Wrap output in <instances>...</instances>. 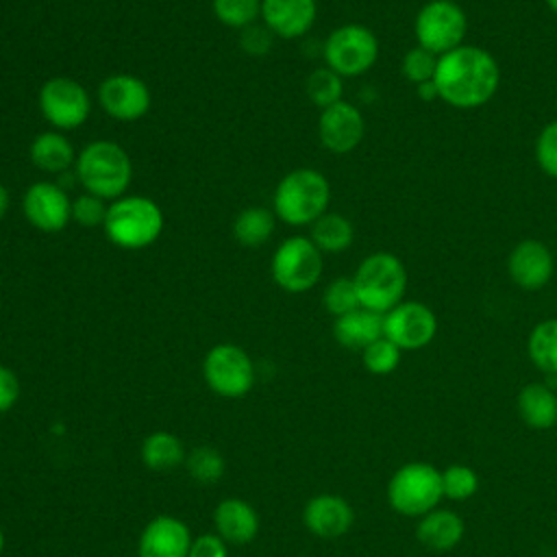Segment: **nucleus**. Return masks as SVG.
I'll return each mask as SVG.
<instances>
[{
	"instance_id": "nucleus-30",
	"label": "nucleus",
	"mask_w": 557,
	"mask_h": 557,
	"mask_svg": "<svg viewBox=\"0 0 557 557\" xmlns=\"http://www.w3.org/2000/svg\"><path fill=\"white\" fill-rule=\"evenodd\" d=\"M481 479L468 463H450L442 470V492L446 500H468L479 492Z\"/></svg>"
},
{
	"instance_id": "nucleus-39",
	"label": "nucleus",
	"mask_w": 557,
	"mask_h": 557,
	"mask_svg": "<svg viewBox=\"0 0 557 557\" xmlns=\"http://www.w3.org/2000/svg\"><path fill=\"white\" fill-rule=\"evenodd\" d=\"M187 557H228V548L218 533H202L191 540Z\"/></svg>"
},
{
	"instance_id": "nucleus-25",
	"label": "nucleus",
	"mask_w": 557,
	"mask_h": 557,
	"mask_svg": "<svg viewBox=\"0 0 557 557\" xmlns=\"http://www.w3.org/2000/svg\"><path fill=\"white\" fill-rule=\"evenodd\" d=\"M309 239L322 255H339L355 242L352 222L337 211H326L309 226Z\"/></svg>"
},
{
	"instance_id": "nucleus-36",
	"label": "nucleus",
	"mask_w": 557,
	"mask_h": 557,
	"mask_svg": "<svg viewBox=\"0 0 557 557\" xmlns=\"http://www.w3.org/2000/svg\"><path fill=\"white\" fill-rule=\"evenodd\" d=\"M533 154H535L537 168L546 176L557 178V120L542 126V131L535 137Z\"/></svg>"
},
{
	"instance_id": "nucleus-3",
	"label": "nucleus",
	"mask_w": 557,
	"mask_h": 557,
	"mask_svg": "<svg viewBox=\"0 0 557 557\" xmlns=\"http://www.w3.org/2000/svg\"><path fill=\"white\" fill-rule=\"evenodd\" d=\"M165 228L163 209L148 196L124 194L109 202L102 224L104 237L122 250L152 246Z\"/></svg>"
},
{
	"instance_id": "nucleus-34",
	"label": "nucleus",
	"mask_w": 557,
	"mask_h": 557,
	"mask_svg": "<svg viewBox=\"0 0 557 557\" xmlns=\"http://www.w3.org/2000/svg\"><path fill=\"white\" fill-rule=\"evenodd\" d=\"M185 466L191 479L198 483H213L224 474V457L211 446H198L185 457Z\"/></svg>"
},
{
	"instance_id": "nucleus-26",
	"label": "nucleus",
	"mask_w": 557,
	"mask_h": 557,
	"mask_svg": "<svg viewBox=\"0 0 557 557\" xmlns=\"http://www.w3.org/2000/svg\"><path fill=\"white\" fill-rule=\"evenodd\" d=\"M141 463L154 472H170L185 461L183 442L168 431H154L141 442Z\"/></svg>"
},
{
	"instance_id": "nucleus-40",
	"label": "nucleus",
	"mask_w": 557,
	"mask_h": 557,
	"mask_svg": "<svg viewBox=\"0 0 557 557\" xmlns=\"http://www.w3.org/2000/svg\"><path fill=\"white\" fill-rule=\"evenodd\" d=\"M20 398V379L9 366H0V413L15 407Z\"/></svg>"
},
{
	"instance_id": "nucleus-24",
	"label": "nucleus",
	"mask_w": 557,
	"mask_h": 557,
	"mask_svg": "<svg viewBox=\"0 0 557 557\" xmlns=\"http://www.w3.org/2000/svg\"><path fill=\"white\" fill-rule=\"evenodd\" d=\"M30 163L46 174H63L76 163L74 144L61 131H44L35 135L28 148Z\"/></svg>"
},
{
	"instance_id": "nucleus-10",
	"label": "nucleus",
	"mask_w": 557,
	"mask_h": 557,
	"mask_svg": "<svg viewBox=\"0 0 557 557\" xmlns=\"http://www.w3.org/2000/svg\"><path fill=\"white\" fill-rule=\"evenodd\" d=\"M37 107L52 131H74L89 120L91 96L78 81L70 76H52L39 87Z\"/></svg>"
},
{
	"instance_id": "nucleus-15",
	"label": "nucleus",
	"mask_w": 557,
	"mask_h": 557,
	"mask_svg": "<svg viewBox=\"0 0 557 557\" xmlns=\"http://www.w3.org/2000/svg\"><path fill=\"white\" fill-rule=\"evenodd\" d=\"M366 137V117L348 100H339L320 111L318 139L333 154L352 152Z\"/></svg>"
},
{
	"instance_id": "nucleus-29",
	"label": "nucleus",
	"mask_w": 557,
	"mask_h": 557,
	"mask_svg": "<svg viewBox=\"0 0 557 557\" xmlns=\"http://www.w3.org/2000/svg\"><path fill=\"white\" fill-rule=\"evenodd\" d=\"M305 94L322 111L344 100V78L326 65L315 67L305 81Z\"/></svg>"
},
{
	"instance_id": "nucleus-11",
	"label": "nucleus",
	"mask_w": 557,
	"mask_h": 557,
	"mask_svg": "<svg viewBox=\"0 0 557 557\" xmlns=\"http://www.w3.org/2000/svg\"><path fill=\"white\" fill-rule=\"evenodd\" d=\"M202 376L211 392L224 398H242L252 389L255 366L237 344H215L202 359Z\"/></svg>"
},
{
	"instance_id": "nucleus-44",
	"label": "nucleus",
	"mask_w": 557,
	"mask_h": 557,
	"mask_svg": "<svg viewBox=\"0 0 557 557\" xmlns=\"http://www.w3.org/2000/svg\"><path fill=\"white\" fill-rule=\"evenodd\" d=\"M2 553H4V533L0 529V557H2Z\"/></svg>"
},
{
	"instance_id": "nucleus-13",
	"label": "nucleus",
	"mask_w": 557,
	"mask_h": 557,
	"mask_svg": "<svg viewBox=\"0 0 557 557\" xmlns=\"http://www.w3.org/2000/svg\"><path fill=\"white\" fill-rule=\"evenodd\" d=\"M98 104L111 120L137 122L150 111L152 94L139 76L117 72L100 83Z\"/></svg>"
},
{
	"instance_id": "nucleus-38",
	"label": "nucleus",
	"mask_w": 557,
	"mask_h": 557,
	"mask_svg": "<svg viewBox=\"0 0 557 557\" xmlns=\"http://www.w3.org/2000/svg\"><path fill=\"white\" fill-rule=\"evenodd\" d=\"M272 37L263 24H250L239 33V46L250 57H263L272 48Z\"/></svg>"
},
{
	"instance_id": "nucleus-18",
	"label": "nucleus",
	"mask_w": 557,
	"mask_h": 557,
	"mask_svg": "<svg viewBox=\"0 0 557 557\" xmlns=\"http://www.w3.org/2000/svg\"><path fill=\"white\" fill-rule=\"evenodd\" d=\"M318 20V0H261V24L281 39L307 35Z\"/></svg>"
},
{
	"instance_id": "nucleus-32",
	"label": "nucleus",
	"mask_w": 557,
	"mask_h": 557,
	"mask_svg": "<svg viewBox=\"0 0 557 557\" xmlns=\"http://www.w3.org/2000/svg\"><path fill=\"white\" fill-rule=\"evenodd\" d=\"M400 359H403V350L385 335L361 350L363 368L376 376L392 374L400 366Z\"/></svg>"
},
{
	"instance_id": "nucleus-31",
	"label": "nucleus",
	"mask_w": 557,
	"mask_h": 557,
	"mask_svg": "<svg viewBox=\"0 0 557 557\" xmlns=\"http://www.w3.org/2000/svg\"><path fill=\"white\" fill-rule=\"evenodd\" d=\"M211 11L224 26L244 30L261 20V0H211Z\"/></svg>"
},
{
	"instance_id": "nucleus-4",
	"label": "nucleus",
	"mask_w": 557,
	"mask_h": 557,
	"mask_svg": "<svg viewBox=\"0 0 557 557\" xmlns=\"http://www.w3.org/2000/svg\"><path fill=\"white\" fill-rule=\"evenodd\" d=\"M331 183L313 168H296L287 172L274 187L272 211L287 226H311L329 211Z\"/></svg>"
},
{
	"instance_id": "nucleus-1",
	"label": "nucleus",
	"mask_w": 557,
	"mask_h": 557,
	"mask_svg": "<svg viewBox=\"0 0 557 557\" xmlns=\"http://www.w3.org/2000/svg\"><path fill=\"white\" fill-rule=\"evenodd\" d=\"M437 98L455 109L487 104L500 87V65L481 46L463 44L440 57L435 78Z\"/></svg>"
},
{
	"instance_id": "nucleus-28",
	"label": "nucleus",
	"mask_w": 557,
	"mask_h": 557,
	"mask_svg": "<svg viewBox=\"0 0 557 557\" xmlns=\"http://www.w3.org/2000/svg\"><path fill=\"white\" fill-rule=\"evenodd\" d=\"M527 355L540 372L557 376V318H546L531 329Z\"/></svg>"
},
{
	"instance_id": "nucleus-5",
	"label": "nucleus",
	"mask_w": 557,
	"mask_h": 557,
	"mask_svg": "<svg viewBox=\"0 0 557 557\" xmlns=\"http://www.w3.org/2000/svg\"><path fill=\"white\" fill-rule=\"evenodd\" d=\"M359 305L363 309L387 313L405 300L407 268L394 252L376 250L361 259L352 274Z\"/></svg>"
},
{
	"instance_id": "nucleus-8",
	"label": "nucleus",
	"mask_w": 557,
	"mask_h": 557,
	"mask_svg": "<svg viewBox=\"0 0 557 557\" xmlns=\"http://www.w3.org/2000/svg\"><path fill=\"white\" fill-rule=\"evenodd\" d=\"M324 270V255L305 235L283 239L270 259L272 281L287 294H305L313 289Z\"/></svg>"
},
{
	"instance_id": "nucleus-45",
	"label": "nucleus",
	"mask_w": 557,
	"mask_h": 557,
	"mask_svg": "<svg viewBox=\"0 0 557 557\" xmlns=\"http://www.w3.org/2000/svg\"><path fill=\"white\" fill-rule=\"evenodd\" d=\"M553 387H555V392H557V383H555V385H553Z\"/></svg>"
},
{
	"instance_id": "nucleus-42",
	"label": "nucleus",
	"mask_w": 557,
	"mask_h": 557,
	"mask_svg": "<svg viewBox=\"0 0 557 557\" xmlns=\"http://www.w3.org/2000/svg\"><path fill=\"white\" fill-rule=\"evenodd\" d=\"M9 207H11V194H9V189L0 183V222H2L4 215L9 213Z\"/></svg>"
},
{
	"instance_id": "nucleus-20",
	"label": "nucleus",
	"mask_w": 557,
	"mask_h": 557,
	"mask_svg": "<svg viewBox=\"0 0 557 557\" xmlns=\"http://www.w3.org/2000/svg\"><path fill=\"white\" fill-rule=\"evenodd\" d=\"M466 535L463 518L448 507H435L416 522V540L431 553H448L461 544Z\"/></svg>"
},
{
	"instance_id": "nucleus-21",
	"label": "nucleus",
	"mask_w": 557,
	"mask_h": 557,
	"mask_svg": "<svg viewBox=\"0 0 557 557\" xmlns=\"http://www.w3.org/2000/svg\"><path fill=\"white\" fill-rule=\"evenodd\" d=\"M213 527L226 544L244 546L259 533V513L244 498H224L213 511Z\"/></svg>"
},
{
	"instance_id": "nucleus-37",
	"label": "nucleus",
	"mask_w": 557,
	"mask_h": 557,
	"mask_svg": "<svg viewBox=\"0 0 557 557\" xmlns=\"http://www.w3.org/2000/svg\"><path fill=\"white\" fill-rule=\"evenodd\" d=\"M107 209H109L107 200H102L89 191H83L76 198H72V222H76L85 228L102 226L104 218H107Z\"/></svg>"
},
{
	"instance_id": "nucleus-16",
	"label": "nucleus",
	"mask_w": 557,
	"mask_h": 557,
	"mask_svg": "<svg viewBox=\"0 0 557 557\" xmlns=\"http://www.w3.org/2000/svg\"><path fill=\"white\" fill-rule=\"evenodd\" d=\"M507 274L511 283L524 292L546 287L555 274L553 250L540 239L518 242L507 257Z\"/></svg>"
},
{
	"instance_id": "nucleus-33",
	"label": "nucleus",
	"mask_w": 557,
	"mask_h": 557,
	"mask_svg": "<svg viewBox=\"0 0 557 557\" xmlns=\"http://www.w3.org/2000/svg\"><path fill=\"white\" fill-rule=\"evenodd\" d=\"M322 305L324 309L333 315H346L355 309H359V296H357V287L352 276H337L331 283H326L324 292H322Z\"/></svg>"
},
{
	"instance_id": "nucleus-19",
	"label": "nucleus",
	"mask_w": 557,
	"mask_h": 557,
	"mask_svg": "<svg viewBox=\"0 0 557 557\" xmlns=\"http://www.w3.org/2000/svg\"><path fill=\"white\" fill-rule=\"evenodd\" d=\"M191 533L187 524L176 516L152 518L139 535V557H187L191 546Z\"/></svg>"
},
{
	"instance_id": "nucleus-23",
	"label": "nucleus",
	"mask_w": 557,
	"mask_h": 557,
	"mask_svg": "<svg viewBox=\"0 0 557 557\" xmlns=\"http://www.w3.org/2000/svg\"><path fill=\"white\" fill-rule=\"evenodd\" d=\"M333 337L339 346L361 352L366 346L383 337V313L359 307L339 315L333 322Z\"/></svg>"
},
{
	"instance_id": "nucleus-14",
	"label": "nucleus",
	"mask_w": 557,
	"mask_h": 557,
	"mask_svg": "<svg viewBox=\"0 0 557 557\" xmlns=\"http://www.w3.org/2000/svg\"><path fill=\"white\" fill-rule=\"evenodd\" d=\"M26 222L41 233H59L72 222V198L52 181H35L22 194Z\"/></svg>"
},
{
	"instance_id": "nucleus-41",
	"label": "nucleus",
	"mask_w": 557,
	"mask_h": 557,
	"mask_svg": "<svg viewBox=\"0 0 557 557\" xmlns=\"http://www.w3.org/2000/svg\"><path fill=\"white\" fill-rule=\"evenodd\" d=\"M416 91H418V96H420L422 100H426V102L437 98V87H435V83H433V81L418 85V87H416ZM437 100H440V98H437Z\"/></svg>"
},
{
	"instance_id": "nucleus-2",
	"label": "nucleus",
	"mask_w": 557,
	"mask_h": 557,
	"mask_svg": "<svg viewBox=\"0 0 557 557\" xmlns=\"http://www.w3.org/2000/svg\"><path fill=\"white\" fill-rule=\"evenodd\" d=\"M74 174L83 191L111 202L126 194L133 181V161L117 141L96 139L78 150Z\"/></svg>"
},
{
	"instance_id": "nucleus-17",
	"label": "nucleus",
	"mask_w": 557,
	"mask_h": 557,
	"mask_svg": "<svg viewBox=\"0 0 557 557\" xmlns=\"http://www.w3.org/2000/svg\"><path fill=\"white\" fill-rule=\"evenodd\" d=\"M307 531L320 540H337L352 529L355 509L339 494H318L302 509Z\"/></svg>"
},
{
	"instance_id": "nucleus-9",
	"label": "nucleus",
	"mask_w": 557,
	"mask_h": 557,
	"mask_svg": "<svg viewBox=\"0 0 557 557\" xmlns=\"http://www.w3.org/2000/svg\"><path fill=\"white\" fill-rule=\"evenodd\" d=\"M416 44L442 57L466 44L468 15L455 0H429L413 20Z\"/></svg>"
},
{
	"instance_id": "nucleus-7",
	"label": "nucleus",
	"mask_w": 557,
	"mask_h": 557,
	"mask_svg": "<svg viewBox=\"0 0 557 557\" xmlns=\"http://www.w3.org/2000/svg\"><path fill=\"white\" fill-rule=\"evenodd\" d=\"M381 52L379 37L366 24L348 22L329 33L322 44L324 65L342 78H355L374 67Z\"/></svg>"
},
{
	"instance_id": "nucleus-27",
	"label": "nucleus",
	"mask_w": 557,
	"mask_h": 557,
	"mask_svg": "<svg viewBox=\"0 0 557 557\" xmlns=\"http://www.w3.org/2000/svg\"><path fill=\"white\" fill-rule=\"evenodd\" d=\"M276 228V215L265 207H246L233 220V237L246 248L263 246Z\"/></svg>"
},
{
	"instance_id": "nucleus-35",
	"label": "nucleus",
	"mask_w": 557,
	"mask_h": 557,
	"mask_svg": "<svg viewBox=\"0 0 557 557\" xmlns=\"http://www.w3.org/2000/svg\"><path fill=\"white\" fill-rule=\"evenodd\" d=\"M437 61L440 57L433 54L431 50L422 48V46H413L405 52L403 57V63H400V70H403V76L413 85H422V83H429L435 78V70H437Z\"/></svg>"
},
{
	"instance_id": "nucleus-22",
	"label": "nucleus",
	"mask_w": 557,
	"mask_h": 557,
	"mask_svg": "<svg viewBox=\"0 0 557 557\" xmlns=\"http://www.w3.org/2000/svg\"><path fill=\"white\" fill-rule=\"evenodd\" d=\"M520 420L535 431H548L557 424V392L548 383L531 381L516 396Z\"/></svg>"
},
{
	"instance_id": "nucleus-6",
	"label": "nucleus",
	"mask_w": 557,
	"mask_h": 557,
	"mask_svg": "<svg viewBox=\"0 0 557 557\" xmlns=\"http://www.w3.org/2000/svg\"><path fill=\"white\" fill-rule=\"evenodd\" d=\"M385 496L396 513L418 520L444 498L442 470L429 461H407L389 476Z\"/></svg>"
},
{
	"instance_id": "nucleus-43",
	"label": "nucleus",
	"mask_w": 557,
	"mask_h": 557,
	"mask_svg": "<svg viewBox=\"0 0 557 557\" xmlns=\"http://www.w3.org/2000/svg\"><path fill=\"white\" fill-rule=\"evenodd\" d=\"M546 2V7L553 11V13H557V0H544Z\"/></svg>"
},
{
	"instance_id": "nucleus-12",
	"label": "nucleus",
	"mask_w": 557,
	"mask_h": 557,
	"mask_svg": "<svg viewBox=\"0 0 557 557\" xmlns=\"http://www.w3.org/2000/svg\"><path fill=\"white\" fill-rule=\"evenodd\" d=\"M383 335L403 352L429 346L437 335L435 311L420 300H403L383 315Z\"/></svg>"
}]
</instances>
